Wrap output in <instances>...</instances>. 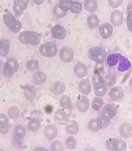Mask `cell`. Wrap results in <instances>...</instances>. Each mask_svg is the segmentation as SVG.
I'll list each match as a JSON object with an SVG mask.
<instances>
[{"label":"cell","instance_id":"obj_4","mask_svg":"<svg viewBox=\"0 0 132 151\" xmlns=\"http://www.w3.org/2000/svg\"><path fill=\"white\" fill-rule=\"evenodd\" d=\"M88 56L90 60H94L99 64H103L106 58V52L100 47H92L88 50Z\"/></svg>","mask_w":132,"mask_h":151},{"label":"cell","instance_id":"obj_24","mask_svg":"<svg viewBox=\"0 0 132 151\" xmlns=\"http://www.w3.org/2000/svg\"><path fill=\"white\" fill-rule=\"evenodd\" d=\"M9 119L6 115L1 113L0 114V132L1 134H5L9 132Z\"/></svg>","mask_w":132,"mask_h":151},{"label":"cell","instance_id":"obj_38","mask_svg":"<svg viewBox=\"0 0 132 151\" xmlns=\"http://www.w3.org/2000/svg\"><path fill=\"white\" fill-rule=\"evenodd\" d=\"M27 69L30 72L36 71L39 69V62L36 60H30L27 63Z\"/></svg>","mask_w":132,"mask_h":151},{"label":"cell","instance_id":"obj_18","mask_svg":"<svg viewBox=\"0 0 132 151\" xmlns=\"http://www.w3.org/2000/svg\"><path fill=\"white\" fill-rule=\"evenodd\" d=\"M78 89L79 91L83 95H87L90 94L91 91V82L88 79L82 80L78 85Z\"/></svg>","mask_w":132,"mask_h":151},{"label":"cell","instance_id":"obj_15","mask_svg":"<svg viewBox=\"0 0 132 151\" xmlns=\"http://www.w3.org/2000/svg\"><path fill=\"white\" fill-rule=\"evenodd\" d=\"M123 13L119 10H115L112 12L110 16V21L112 24L116 27H120L123 23Z\"/></svg>","mask_w":132,"mask_h":151},{"label":"cell","instance_id":"obj_49","mask_svg":"<svg viewBox=\"0 0 132 151\" xmlns=\"http://www.w3.org/2000/svg\"><path fill=\"white\" fill-rule=\"evenodd\" d=\"M45 111L47 114H50V113H52V112L53 111V107L51 105H47L45 107Z\"/></svg>","mask_w":132,"mask_h":151},{"label":"cell","instance_id":"obj_51","mask_svg":"<svg viewBox=\"0 0 132 151\" xmlns=\"http://www.w3.org/2000/svg\"><path fill=\"white\" fill-rule=\"evenodd\" d=\"M43 2H44L43 0H41V1H36V0H35V1H34L35 3L37 4V5H39V4H42Z\"/></svg>","mask_w":132,"mask_h":151},{"label":"cell","instance_id":"obj_1","mask_svg":"<svg viewBox=\"0 0 132 151\" xmlns=\"http://www.w3.org/2000/svg\"><path fill=\"white\" fill-rule=\"evenodd\" d=\"M42 35L34 31H24L18 36L19 41L24 45H30L35 46L41 41Z\"/></svg>","mask_w":132,"mask_h":151},{"label":"cell","instance_id":"obj_23","mask_svg":"<svg viewBox=\"0 0 132 151\" xmlns=\"http://www.w3.org/2000/svg\"><path fill=\"white\" fill-rule=\"evenodd\" d=\"M79 124L77 123L76 121L70 120L67 122V126H66V131H67V132L69 134H71V135L76 134L78 132H79Z\"/></svg>","mask_w":132,"mask_h":151},{"label":"cell","instance_id":"obj_10","mask_svg":"<svg viewBox=\"0 0 132 151\" xmlns=\"http://www.w3.org/2000/svg\"><path fill=\"white\" fill-rule=\"evenodd\" d=\"M51 35L54 39L62 40H64L67 36V30L61 25L57 24V25L52 27V29H51Z\"/></svg>","mask_w":132,"mask_h":151},{"label":"cell","instance_id":"obj_8","mask_svg":"<svg viewBox=\"0 0 132 151\" xmlns=\"http://www.w3.org/2000/svg\"><path fill=\"white\" fill-rule=\"evenodd\" d=\"M60 105L62 110L67 113L68 117H70L72 110V101H71L70 98L68 95H63L60 99Z\"/></svg>","mask_w":132,"mask_h":151},{"label":"cell","instance_id":"obj_27","mask_svg":"<svg viewBox=\"0 0 132 151\" xmlns=\"http://www.w3.org/2000/svg\"><path fill=\"white\" fill-rule=\"evenodd\" d=\"M9 47H10V43H9V40L5 38H2L0 41V54H1V56H7L9 52Z\"/></svg>","mask_w":132,"mask_h":151},{"label":"cell","instance_id":"obj_28","mask_svg":"<svg viewBox=\"0 0 132 151\" xmlns=\"http://www.w3.org/2000/svg\"><path fill=\"white\" fill-rule=\"evenodd\" d=\"M33 80L35 84L42 85L46 80V74L42 71H36L33 76Z\"/></svg>","mask_w":132,"mask_h":151},{"label":"cell","instance_id":"obj_30","mask_svg":"<svg viewBox=\"0 0 132 151\" xmlns=\"http://www.w3.org/2000/svg\"><path fill=\"white\" fill-rule=\"evenodd\" d=\"M41 121H39V119L30 118V119H29L27 124L28 129H29L31 132H37V131L40 129V127H41Z\"/></svg>","mask_w":132,"mask_h":151},{"label":"cell","instance_id":"obj_7","mask_svg":"<svg viewBox=\"0 0 132 151\" xmlns=\"http://www.w3.org/2000/svg\"><path fill=\"white\" fill-rule=\"evenodd\" d=\"M105 146L107 150L123 151L126 149V143L119 138H110L106 141Z\"/></svg>","mask_w":132,"mask_h":151},{"label":"cell","instance_id":"obj_6","mask_svg":"<svg viewBox=\"0 0 132 151\" xmlns=\"http://www.w3.org/2000/svg\"><path fill=\"white\" fill-rule=\"evenodd\" d=\"M19 70L18 62L14 58L8 59L3 67V75L5 78H11Z\"/></svg>","mask_w":132,"mask_h":151},{"label":"cell","instance_id":"obj_45","mask_svg":"<svg viewBox=\"0 0 132 151\" xmlns=\"http://www.w3.org/2000/svg\"><path fill=\"white\" fill-rule=\"evenodd\" d=\"M30 118L36 119L42 122L43 119L42 112L39 110H33L30 114Z\"/></svg>","mask_w":132,"mask_h":151},{"label":"cell","instance_id":"obj_2","mask_svg":"<svg viewBox=\"0 0 132 151\" xmlns=\"http://www.w3.org/2000/svg\"><path fill=\"white\" fill-rule=\"evenodd\" d=\"M94 93L97 96L103 97L107 91V85L101 75H94L92 79Z\"/></svg>","mask_w":132,"mask_h":151},{"label":"cell","instance_id":"obj_21","mask_svg":"<svg viewBox=\"0 0 132 151\" xmlns=\"http://www.w3.org/2000/svg\"><path fill=\"white\" fill-rule=\"evenodd\" d=\"M74 72L76 76L79 78L84 77L88 73V68L85 64L82 63H78L74 67Z\"/></svg>","mask_w":132,"mask_h":151},{"label":"cell","instance_id":"obj_44","mask_svg":"<svg viewBox=\"0 0 132 151\" xmlns=\"http://www.w3.org/2000/svg\"><path fill=\"white\" fill-rule=\"evenodd\" d=\"M51 150L52 151H63L64 150V145L60 141H55L51 145Z\"/></svg>","mask_w":132,"mask_h":151},{"label":"cell","instance_id":"obj_17","mask_svg":"<svg viewBox=\"0 0 132 151\" xmlns=\"http://www.w3.org/2000/svg\"><path fill=\"white\" fill-rule=\"evenodd\" d=\"M117 112H118V110H117L116 106L115 105L113 104H108L103 108L101 114L106 116L110 119H112L116 115Z\"/></svg>","mask_w":132,"mask_h":151},{"label":"cell","instance_id":"obj_14","mask_svg":"<svg viewBox=\"0 0 132 151\" xmlns=\"http://www.w3.org/2000/svg\"><path fill=\"white\" fill-rule=\"evenodd\" d=\"M57 135V129L55 125L48 124L44 129V136L49 141L54 140Z\"/></svg>","mask_w":132,"mask_h":151},{"label":"cell","instance_id":"obj_39","mask_svg":"<svg viewBox=\"0 0 132 151\" xmlns=\"http://www.w3.org/2000/svg\"><path fill=\"white\" fill-rule=\"evenodd\" d=\"M8 114H9V116L12 119H15L17 117L19 116V114H20V110L16 106H11L8 110Z\"/></svg>","mask_w":132,"mask_h":151},{"label":"cell","instance_id":"obj_31","mask_svg":"<svg viewBox=\"0 0 132 151\" xmlns=\"http://www.w3.org/2000/svg\"><path fill=\"white\" fill-rule=\"evenodd\" d=\"M84 7L90 13L94 12L98 9V2L95 0H85L84 2Z\"/></svg>","mask_w":132,"mask_h":151},{"label":"cell","instance_id":"obj_20","mask_svg":"<svg viewBox=\"0 0 132 151\" xmlns=\"http://www.w3.org/2000/svg\"><path fill=\"white\" fill-rule=\"evenodd\" d=\"M23 88H24V97L26 98V99L29 101H33L36 96V89L34 88V86H24Z\"/></svg>","mask_w":132,"mask_h":151},{"label":"cell","instance_id":"obj_22","mask_svg":"<svg viewBox=\"0 0 132 151\" xmlns=\"http://www.w3.org/2000/svg\"><path fill=\"white\" fill-rule=\"evenodd\" d=\"M65 91V84L62 81H57L53 83L52 87V91L55 95H60Z\"/></svg>","mask_w":132,"mask_h":151},{"label":"cell","instance_id":"obj_29","mask_svg":"<svg viewBox=\"0 0 132 151\" xmlns=\"http://www.w3.org/2000/svg\"><path fill=\"white\" fill-rule=\"evenodd\" d=\"M24 136L21 135L19 134H14L12 137V145L15 149H21L23 146V141H24Z\"/></svg>","mask_w":132,"mask_h":151},{"label":"cell","instance_id":"obj_26","mask_svg":"<svg viewBox=\"0 0 132 151\" xmlns=\"http://www.w3.org/2000/svg\"><path fill=\"white\" fill-rule=\"evenodd\" d=\"M118 60H119V65H118V70L121 72L127 70L131 67V63L126 58L121 55L120 54H118Z\"/></svg>","mask_w":132,"mask_h":151},{"label":"cell","instance_id":"obj_35","mask_svg":"<svg viewBox=\"0 0 132 151\" xmlns=\"http://www.w3.org/2000/svg\"><path fill=\"white\" fill-rule=\"evenodd\" d=\"M103 100L100 98H94L91 102V106H92L93 110H96V111H99L103 107Z\"/></svg>","mask_w":132,"mask_h":151},{"label":"cell","instance_id":"obj_25","mask_svg":"<svg viewBox=\"0 0 132 151\" xmlns=\"http://www.w3.org/2000/svg\"><path fill=\"white\" fill-rule=\"evenodd\" d=\"M119 134L125 138H128L131 136V126L127 122H124L119 126Z\"/></svg>","mask_w":132,"mask_h":151},{"label":"cell","instance_id":"obj_48","mask_svg":"<svg viewBox=\"0 0 132 151\" xmlns=\"http://www.w3.org/2000/svg\"><path fill=\"white\" fill-rule=\"evenodd\" d=\"M122 3H123L122 0H110L109 1V4L113 9H116V8L120 6Z\"/></svg>","mask_w":132,"mask_h":151},{"label":"cell","instance_id":"obj_12","mask_svg":"<svg viewBox=\"0 0 132 151\" xmlns=\"http://www.w3.org/2000/svg\"><path fill=\"white\" fill-rule=\"evenodd\" d=\"M110 100L113 101H119L124 97V90L120 86H114L109 93Z\"/></svg>","mask_w":132,"mask_h":151},{"label":"cell","instance_id":"obj_33","mask_svg":"<svg viewBox=\"0 0 132 151\" xmlns=\"http://www.w3.org/2000/svg\"><path fill=\"white\" fill-rule=\"evenodd\" d=\"M88 127L91 132H97L100 130V126L99 125L98 119H92L91 120H89L88 123Z\"/></svg>","mask_w":132,"mask_h":151},{"label":"cell","instance_id":"obj_40","mask_svg":"<svg viewBox=\"0 0 132 151\" xmlns=\"http://www.w3.org/2000/svg\"><path fill=\"white\" fill-rule=\"evenodd\" d=\"M82 9V4L77 2H72L70 5V10L71 11V12L74 13V14H79V13H80Z\"/></svg>","mask_w":132,"mask_h":151},{"label":"cell","instance_id":"obj_50","mask_svg":"<svg viewBox=\"0 0 132 151\" xmlns=\"http://www.w3.org/2000/svg\"><path fill=\"white\" fill-rule=\"evenodd\" d=\"M34 150L35 151H36V150H47L46 148H45V147H39L35 148Z\"/></svg>","mask_w":132,"mask_h":151},{"label":"cell","instance_id":"obj_46","mask_svg":"<svg viewBox=\"0 0 132 151\" xmlns=\"http://www.w3.org/2000/svg\"><path fill=\"white\" fill-rule=\"evenodd\" d=\"M14 134H19L21 135L25 136L26 134V129L22 125H17L14 129Z\"/></svg>","mask_w":132,"mask_h":151},{"label":"cell","instance_id":"obj_5","mask_svg":"<svg viewBox=\"0 0 132 151\" xmlns=\"http://www.w3.org/2000/svg\"><path fill=\"white\" fill-rule=\"evenodd\" d=\"M39 53L42 56L53 58L57 53V46L53 42H48L42 44L39 47Z\"/></svg>","mask_w":132,"mask_h":151},{"label":"cell","instance_id":"obj_34","mask_svg":"<svg viewBox=\"0 0 132 151\" xmlns=\"http://www.w3.org/2000/svg\"><path fill=\"white\" fill-rule=\"evenodd\" d=\"M98 122H99V125L100 126V129H106L109 126V124H110V119L106 116L101 114L98 118Z\"/></svg>","mask_w":132,"mask_h":151},{"label":"cell","instance_id":"obj_13","mask_svg":"<svg viewBox=\"0 0 132 151\" xmlns=\"http://www.w3.org/2000/svg\"><path fill=\"white\" fill-rule=\"evenodd\" d=\"M28 3H29L28 0H14L13 10L16 15H21L24 13V10L27 7Z\"/></svg>","mask_w":132,"mask_h":151},{"label":"cell","instance_id":"obj_11","mask_svg":"<svg viewBox=\"0 0 132 151\" xmlns=\"http://www.w3.org/2000/svg\"><path fill=\"white\" fill-rule=\"evenodd\" d=\"M90 106V101L88 98L85 95H79L76 101V107L80 113H85Z\"/></svg>","mask_w":132,"mask_h":151},{"label":"cell","instance_id":"obj_42","mask_svg":"<svg viewBox=\"0 0 132 151\" xmlns=\"http://www.w3.org/2000/svg\"><path fill=\"white\" fill-rule=\"evenodd\" d=\"M128 11V16H127V25L128 27L129 31L131 33V22H132V12H131V2L128 4L127 7Z\"/></svg>","mask_w":132,"mask_h":151},{"label":"cell","instance_id":"obj_32","mask_svg":"<svg viewBox=\"0 0 132 151\" xmlns=\"http://www.w3.org/2000/svg\"><path fill=\"white\" fill-rule=\"evenodd\" d=\"M87 24L90 28L94 29L99 25V18L95 14H90L87 18Z\"/></svg>","mask_w":132,"mask_h":151},{"label":"cell","instance_id":"obj_43","mask_svg":"<svg viewBox=\"0 0 132 151\" xmlns=\"http://www.w3.org/2000/svg\"><path fill=\"white\" fill-rule=\"evenodd\" d=\"M66 144H67V147L70 150H73L76 147V140H75V137H68L66 140Z\"/></svg>","mask_w":132,"mask_h":151},{"label":"cell","instance_id":"obj_47","mask_svg":"<svg viewBox=\"0 0 132 151\" xmlns=\"http://www.w3.org/2000/svg\"><path fill=\"white\" fill-rule=\"evenodd\" d=\"M104 71V66L103 64H99L97 63V64L94 67V74L95 75H101Z\"/></svg>","mask_w":132,"mask_h":151},{"label":"cell","instance_id":"obj_9","mask_svg":"<svg viewBox=\"0 0 132 151\" xmlns=\"http://www.w3.org/2000/svg\"><path fill=\"white\" fill-rule=\"evenodd\" d=\"M74 52L71 48L68 46H64L60 49L59 57L60 60L64 63H70L73 59Z\"/></svg>","mask_w":132,"mask_h":151},{"label":"cell","instance_id":"obj_36","mask_svg":"<svg viewBox=\"0 0 132 151\" xmlns=\"http://www.w3.org/2000/svg\"><path fill=\"white\" fill-rule=\"evenodd\" d=\"M118 54H111L108 56L106 63L108 64L109 67H113L116 64H118Z\"/></svg>","mask_w":132,"mask_h":151},{"label":"cell","instance_id":"obj_19","mask_svg":"<svg viewBox=\"0 0 132 151\" xmlns=\"http://www.w3.org/2000/svg\"><path fill=\"white\" fill-rule=\"evenodd\" d=\"M99 31L100 33V36L103 39H108L113 34V29L110 24L106 23V24H103L100 26Z\"/></svg>","mask_w":132,"mask_h":151},{"label":"cell","instance_id":"obj_16","mask_svg":"<svg viewBox=\"0 0 132 151\" xmlns=\"http://www.w3.org/2000/svg\"><path fill=\"white\" fill-rule=\"evenodd\" d=\"M68 118L69 117L67 113L63 110H60V109L57 110L56 112L55 113V116H54L55 121L59 125H65V124H67V122L68 121Z\"/></svg>","mask_w":132,"mask_h":151},{"label":"cell","instance_id":"obj_3","mask_svg":"<svg viewBox=\"0 0 132 151\" xmlns=\"http://www.w3.org/2000/svg\"><path fill=\"white\" fill-rule=\"evenodd\" d=\"M3 20L5 25L13 33H18L19 31L21 29V28H22V24H21V23L18 20H17L14 17V15L11 13H10V12H7V13H5L4 14Z\"/></svg>","mask_w":132,"mask_h":151},{"label":"cell","instance_id":"obj_41","mask_svg":"<svg viewBox=\"0 0 132 151\" xmlns=\"http://www.w3.org/2000/svg\"><path fill=\"white\" fill-rule=\"evenodd\" d=\"M71 3H72V2L70 1V0H60V1H59L58 5L59 7L64 11V12H67H67L70 10Z\"/></svg>","mask_w":132,"mask_h":151},{"label":"cell","instance_id":"obj_37","mask_svg":"<svg viewBox=\"0 0 132 151\" xmlns=\"http://www.w3.org/2000/svg\"><path fill=\"white\" fill-rule=\"evenodd\" d=\"M53 14L55 15V17L60 19L62 18V17H65L66 14H67V12H64V11L59 7L58 4H57L53 9Z\"/></svg>","mask_w":132,"mask_h":151}]
</instances>
